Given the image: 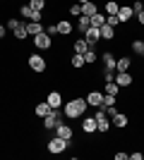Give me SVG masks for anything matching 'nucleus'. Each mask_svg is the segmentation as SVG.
Here are the masks:
<instances>
[{
	"label": "nucleus",
	"instance_id": "27",
	"mask_svg": "<svg viewBox=\"0 0 144 160\" xmlns=\"http://www.w3.org/2000/svg\"><path fill=\"white\" fill-rule=\"evenodd\" d=\"M82 65H84V55L75 53V55H72V67H75V69H77V67H82Z\"/></svg>",
	"mask_w": 144,
	"mask_h": 160
},
{
	"label": "nucleus",
	"instance_id": "22",
	"mask_svg": "<svg viewBox=\"0 0 144 160\" xmlns=\"http://www.w3.org/2000/svg\"><path fill=\"white\" fill-rule=\"evenodd\" d=\"M113 124H115V127H127V115H120V112H118L115 117H113Z\"/></svg>",
	"mask_w": 144,
	"mask_h": 160
},
{
	"label": "nucleus",
	"instance_id": "8",
	"mask_svg": "<svg viewBox=\"0 0 144 160\" xmlns=\"http://www.w3.org/2000/svg\"><path fill=\"white\" fill-rule=\"evenodd\" d=\"M55 136H60V139L70 141V139H72V129H70L67 124L62 122V124H58V127H55Z\"/></svg>",
	"mask_w": 144,
	"mask_h": 160
},
{
	"label": "nucleus",
	"instance_id": "1",
	"mask_svg": "<svg viewBox=\"0 0 144 160\" xmlns=\"http://www.w3.org/2000/svg\"><path fill=\"white\" fill-rule=\"evenodd\" d=\"M84 110H87V98H72L65 105V117H79V115H84Z\"/></svg>",
	"mask_w": 144,
	"mask_h": 160
},
{
	"label": "nucleus",
	"instance_id": "32",
	"mask_svg": "<svg viewBox=\"0 0 144 160\" xmlns=\"http://www.w3.org/2000/svg\"><path fill=\"white\" fill-rule=\"evenodd\" d=\"M132 50H135L137 55H142V50H144V41H135V43H132Z\"/></svg>",
	"mask_w": 144,
	"mask_h": 160
},
{
	"label": "nucleus",
	"instance_id": "43",
	"mask_svg": "<svg viewBox=\"0 0 144 160\" xmlns=\"http://www.w3.org/2000/svg\"><path fill=\"white\" fill-rule=\"evenodd\" d=\"M0 38H5V27L0 24Z\"/></svg>",
	"mask_w": 144,
	"mask_h": 160
},
{
	"label": "nucleus",
	"instance_id": "36",
	"mask_svg": "<svg viewBox=\"0 0 144 160\" xmlns=\"http://www.w3.org/2000/svg\"><path fill=\"white\" fill-rule=\"evenodd\" d=\"M142 10H144V2H142V0H137V2L132 5V12L137 14V12H142Z\"/></svg>",
	"mask_w": 144,
	"mask_h": 160
},
{
	"label": "nucleus",
	"instance_id": "40",
	"mask_svg": "<svg viewBox=\"0 0 144 160\" xmlns=\"http://www.w3.org/2000/svg\"><path fill=\"white\" fill-rule=\"evenodd\" d=\"M130 158H132V160H142L144 153H130Z\"/></svg>",
	"mask_w": 144,
	"mask_h": 160
},
{
	"label": "nucleus",
	"instance_id": "33",
	"mask_svg": "<svg viewBox=\"0 0 144 160\" xmlns=\"http://www.w3.org/2000/svg\"><path fill=\"white\" fill-rule=\"evenodd\" d=\"M31 12H34V10H31L29 5H24V7L19 10V14H22V17H27V19H31Z\"/></svg>",
	"mask_w": 144,
	"mask_h": 160
},
{
	"label": "nucleus",
	"instance_id": "3",
	"mask_svg": "<svg viewBox=\"0 0 144 160\" xmlns=\"http://www.w3.org/2000/svg\"><path fill=\"white\" fill-rule=\"evenodd\" d=\"M7 29H12L17 38H27V36H29V33H27V24L19 22V19H10V22H7Z\"/></svg>",
	"mask_w": 144,
	"mask_h": 160
},
{
	"label": "nucleus",
	"instance_id": "29",
	"mask_svg": "<svg viewBox=\"0 0 144 160\" xmlns=\"http://www.w3.org/2000/svg\"><path fill=\"white\" fill-rule=\"evenodd\" d=\"M43 5H46V0H29V7H31V10H43Z\"/></svg>",
	"mask_w": 144,
	"mask_h": 160
},
{
	"label": "nucleus",
	"instance_id": "9",
	"mask_svg": "<svg viewBox=\"0 0 144 160\" xmlns=\"http://www.w3.org/2000/svg\"><path fill=\"white\" fill-rule=\"evenodd\" d=\"M82 129L87 134H94V132H99V122H96V117H87V120L82 122Z\"/></svg>",
	"mask_w": 144,
	"mask_h": 160
},
{
	"label": "nucleus",
	"instance_id": "11",
	"mask_svg": "<svg viewBox=\"0 0 144 160\" xmlns=\"http://www.w3.org/2000/svg\"><path fill=\"white\" fill-rule=\"evenodd\" d=\"M101 103H103V93H99V91H91V93L87 96V105H96L99 108Z\"/></svg>",
	"mask_w": 144,
	"mask_h": 160
},
{
	"label": "nucleus",
	"instance_id": "6",
	"mask_svg": "<svg viewBox=\"0 0 144 160\" xmlns=\"http://www.w3.org/2000/svg\"><path fill=\"white\" fill-rule=\"evenodd\" d=\"M51 43H53V41H51V36H48L46 31H41L39 36H34V46H36V48H41V50L51 48Z\"/></svg>",
	"mask_w": 144,
	"mask_h": 160
},
{
	"label": "nucleus",
	"instance_id": "25",
	"mask_svg": "<svg viewBox=\"0 0 144 160\" xmlns=\"http://www.w3.org/2000/svg\"><path fill=\"white\" fill-rule=\"evenodd\" d=\"M118 10H120V5H118L115 0H108V2H106V12L108 14H118Z\"/></svg>",
	"mask_w": 144,
	"mask_h": 160
},
{
	"label": "nucleus",
	"instance_id": "19",
	"mask_svg": "<svg viewBox=\"0 0 144 160\" xmlns=\"http://www.w3.org/2000/svg\"><path fill=\"white\" fill-rule=\"evenodd\" d=\"M55 27H58V33H62V36H67V33L72 31V27H70V22H67V19H62V22H58V24H55Z\"/></svg>",
	"mask_w": 144,
	"mask_h": 160
},
{
	"label": "nucleus",
	"instance_id": "17",
	"mask_svg": "<svg viewBox=\"0 0 144 160\" xmlns=\"http://www.w3.org/2000/svg\"><path fill=\"white\" fill-rule=\"evenodd\" d=\"M115 69H118V72H127V69H130V58H120V60H115Z\"/></svg>",
	"mask_w": 144,
	"mask_h": 160
},
{
	"label": "nucleus",
	"instance_id": "37",
	"mask_svg": "<svg viewBox=\"0 0 144 160\" xmlns=\"http://www.w3.org/2000/svg\"><path fill=\"white\" fill-rule=\"evenodd\" d=\"M43 31H46L48 36H51V38H53L55 33H58V27H55V24H51V27H48V29H43Z\"/></svg>",
	"mask_w": 144,
	"mask_h": 160
},
{
	"label": "nucleus",
	"instance_id": "45",
	"mask_svg": "<svg viewBox=\"0 0 144 160\" xmlns=\"http://www.w3.org/2000/svg\"><path fill=\"white\" fill-rule=\"evenodd\" d=\"M142 58H144V50H142Z\"/></svg>",
	"mask_w": 144,
	"mask_h": 160
},
{
	"label": "nucleus",
	"instance_id": "5",
	"mask_svg": "<svg viewBox=\"0 0 144 160\" xmlns=\"http://www.w3.org/2000/svg\"><path fill=\"white\" fill-rule=\"evenodd\" d=\"M84 41L89 43V48L94 46L96 41H101V29H96V27H89L87 31H84Z\"/></svg>",
	"mask_w": 144,
	"mask_h": 160
},
{
	"label": "nucleus",
	"instance_id": "42",
	"mask_svg": "<svg viewBox=\"0 0 144 160\" xmlns=\"http://www.w3.org/2000/svg\"><path fill=\"white\" fill-rule=\"evenodd\" d=\"M137 22H139V24H144V10H142V12H137Z\"/></svg>",
	"mask_w": 144,
	"mask_h": 160
},
{
	"label": "nucleus",
	"instance_id": "20",
	"mask_svg": "<svg viewBox=\"0 0 144 160\" xmlns=\"http://www.w3.org/2000/svg\"><path fill=\"white\" fill-rule=\"evenodd\" d=\"M118 91H120V86H118L115 81H106V91H103V93H108V96H118Z\"/></svg>",
	"mask_w": 144,
	"mask_h": 160
},
{
	"label": "nucleus",
	"instance_id": "10",
	"mask_svg": "<svg viewBox=\"0 0 144 160\" xmlns=\"http://www.w3.org/2000/svg\"><path fill=\"white\" fill-rule=\"evenodd\" d=\"M113 81H115L118 86H130V84H132V77H130L127 72H118V74H115V79H113Z\"/></svg>",
	"mask_w": 144,
	"mask_h": 160
},
{
	"label": "nucleus",
	"instance_id": "15",
	"mask_svg": "<svg viewBox=\"0 0 144 160\" xmlns=\"http://www.w3.org/2000/svg\"><path fill=\"white\" fill-rule=\"evenodd\" d=\"M130 17H135L132 7H120V10H118V19H120V22H127Z\"/></svg>",
	"mask_w": 144,
	"mask_h": 160
},
{
	"label": "nucleus",
	"instance_id": "26",
	"mask_svg": "<svg viewBox=\"0 0 144 160\" xmlns=\"http://www.w3.org/2000/svg\"><path fill=\"white\" fill-rule=\"evenodd\" d=\"M113 36H115L113 27H108V24H103V27H101V38H113Z\"/></svg>",
	"mask_w": 144,
	"mask_h": 160
},
{
	"label": "nucleus",
	"instance_id": "31",
	"mask_svg": "<svg viewBox=\"0 0 144 160\" xmlns=\"http://www.w3.org/2000/svg\"><path fill=\"white\" fill-rule=\"evenodd\" d=\"M106 24H108V27H118V24H120L118 14H108V17H106Z\"/></svg>",
	"mask_w": 144,
	"mask_h": 160
},
{
	"label": "nucleus",
	"instance_id": "7",
	"mask_svg": "<svg viewBox=\"0 0 144 160\" xmlns=\"http://www.w3.org/2000/svg\"><path fill=\"white\" fill-rule=\"evenodd\" d=\"M29 67H31L34 72H43V69H46V60H43L41 55H31V58H29Z\"/></svg>",
	"mask_w": 144,
	"mask_h": 160
},
{
	"label": "nucleus",
	"instance_id": "18",
	"mask_svg": "<svg viewBox=\"0 0 144 160\" xmlns=\"http://www.w3.org/2000/svg\"><path fill=\"white\" fill-rule=\"evenodd\" d=\"M89 22H91V27H96V29H101L103 24H106V17H103V14H99V12H96L94 17H89Z\"/></svg>",
	"mask_w": 144,
	"mask_h": 160
},
{
	"label": "nucleus",
	"instance_id": "12",
	"mask_svg": "<svg viewBox=\"0 0 144 160\" xmlns=\"http://www.w3.org/2000/svg\"><path fill=\"white\" fill-rule=\"evenodd\" d=\"M41 31H43L41 22H29V24H27V33H29V36H39Z\"/></svg>",
	"mask_w": 144,
	"mask_h": 160
},
{
	"label": "nucleus",
	"instance_id": "44",
	"mask_svg": "<svg viewBox=\"0 0 144 160\" xmlns=\"http://www.w3.org/2000/svg\"><path fill=\"white\" fill-rule=\"evenodd\" d=\"M77 2H79V5H84V2H91V0H77Z\"/></svg>",
	"mask_w": 144,
	"mask_h": 160
},
{
	"label": "nucleus",
	"instance_id": "24",
	"mask_svg": "<svg viewBox=\"0 0 144 160\" xmlns=\"http://www.w3.org/2000/svg\"><path fill=\"white\" fill-rule=\"evenodd\" d=\"M77 27H79V31H87V29L91 27V22H89V17H84V14H79V24H77Z\"/></svg>",
	"mask_w": 144,
	"mask_h": 160
},
{
	"label": "nucleus",
	"instance_id": "23",
	"mask_svg": "<svg viewBox=\"0 0 144 160\" xmlns=\"http://www.w3.org/2000/svg\"><path fill=\"white\" fill-rule=\"evenodd\" d=\"M103 65H106V69H115V58L110 53H106L103 55Z\"/></svg>",
	"mask_w": 144,
	"mask_h": 160
},
{
	"label": "nucleus",
	"instance_id": "38",
	"mask_svg": "<svg viewBox=\"0 0 144 160\" xmlns=\"http://www.w3.org/2000/svg\"><path fill=\"white\" fill-rule=\"evenodd\" d=\"M43 17H41V10H34V12H31V22H41Z\"/></svg>",
	"mask_w": 144,
	"mask_h": 160
},
{
	"label": "nucleus",
	"instance_id": "16",
	"mask_svg": "<svg viewBox=\"0 0 144 160\" xmlns=\"http://www.w3.org/2000/svg\"><path fill=\"white\" fill-rule=\"evenodd\" d=\"M87 50H89V43H87V41H84V38H79V41H75V53H79V55H84V53H87Z\"/></svg>",
	"mask_w": 144,
	"mask_h": 160
},
{
	"label": "nucleus",
	"instance_id": "39",
	"mask_svg": "<svg viewBox=\"0 0 144 160\" xmlns=\"http://www.w3.org/2000/svg\"><path fill=\"white\" fill-rule=\"evenodd\" d=\"M106 115H110V117H115V115H118V110H115V108H113V105H110L108 110H106Z\"/></svg>",
	"mask_w": 144,
	"mask_h": 160
},
{
	"label": "nucleus",
	"instance_id": "35",
	"mask_svg": "<svg viewBox=\"0 0 144 160\" xmlns=\"http://www.w3.org/2000/svg\"><path fill=\"white\" fill-rule=\"evenodd\" d=\"M94 60H96V53H94V50L89 48V50L84 53V62H94Z\"/></svg>",
	"mask_w": 144,
	"mask_h": 160
},
{
	"label": "nucleus",
	"instance_id": "28",
	"mask_svg": "<svg viewBox=\"0 0 144 160\" xmlns=\"http://www.w3.org/2000/svg\"><path fill=\"white\" fill-rule=\"evenodd\" d=\"M99 122V132H108L110 124H108V117H101V120H96Z\"/></svg>",
	"mask_w": 144,
	"mask_h": 160
},
{
	"label": "nucleus",
	"instance_id": "14",
	"mask_svg": "<svg viewBox=\"0 0 144 160\" xmlns=\"http://www.w3.org/2000/svg\"><path fill=\"white\" fill-rule=\"evenodd\" d=\"M96 12H99V10H96L94 0H91V2H84V5H82V14H84V17H94Z\"/></svg>",
	"mask_w": 144,
	"mask_h": 160
},
{
	"label": "nucleus",
	"instance_id": "4",
	"mask_svg": "<svg viewBox=\"0 0 144 160\" xmlns=\"http://www.w3.org/2000/svg\"><path fill=\"white\" fill-rule=\"evenodd\" d=\"M65 148H67V141L60 139V136H53V139L48 141V151H51V153H62Z\"/></svg>",
	"mask_w": 144,
	"mask_h": 160
},
{
	"label": "nucleus",
	"instance_id": "13",
	"mask_svg": "<svg viewBox=\"0 0 144 160\" xmlns=\"http://www.w3.org/2000/svg\"><path fill=\"white\" fill-rule=\"evenodd\" d=\"M51 108H60L62 105V96L58 93V91H53V93H48V100H46Z\"/></svg>",
	"mask_w": 144,
	"mask_h": 160
},
{
	"label": "nucleus",
	"instance_id": "30",
	"mask_svg": "<svg viewBox=\"0 0 144 160\" xmlns=\"http://www.w3.org/2000/svg\"><path fill=\"white\" fill-rule=\"evenodd\" d=\"M101 105H106V108L115 105V96H108V93H103V103H101Z\"/></svg>",
	"mask_w": 144,
	"mask_h": 160
},
{
	"label": "nucleus",
	"instance_id": "34",
	"mask_svg": "<svg viewBox=\"0 0 144 160\" xmlns=\"http://www.w3.org/2000/svg\"><path fill=\"white\" fill-rule=\"evenodd\" d=\"M70 14H75V17H79V14H82V5H79V2H75V5L70 7Z\"/></svg>",
	"mask_w": 144,
	"mask_h": 160
},
{
	"label": "nucleus",
	"instance_id": "41",
	"mask_svg": "<svg viewBox=\"0 0 144 160\" xmlns=\"http://www.w3.org/2000/svg\"><path fill=\"white\" fill-rule=\"evenodd\" d=\"M115 160H127V153H115Z\"/></svg>",
	"mask_w": 144,
	"mask_h": 160
},
{
	"label": "nucleus",
	"instance_id": "2",
	"mask_svg": "<svg viewBox=\"0 0 144 160\" xmlns=\"http://www.w3.org/2000/svg\"><path fill=\"white\" fill-rule=\"evenodd\" d=\"M62 120H65V112H58V108H53L43 117V124H46V129H55L58 124H62Z\"/></svg>",
	"mask_w": 144,
	"mask_h": 160
},
{
	"label": "nucleus",
	"instance_id": "21",
	"mask_svg": "<svg viewBox=\"0 0 144 160\" xmlns=\"http://www.w3.org/2000/svg\"><path fill=\"white\" fill-rule=\"evenodd\" d=\"M51 110H53V108L48 105V103H39V105H36V115H39V117H46Z\"/></svg>",
	"mask_w": 144,
	"mask_h": 160
}]
</instances>
